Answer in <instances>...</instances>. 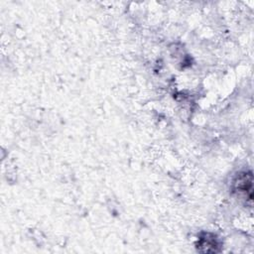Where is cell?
Listing matches in <instances>:
<instances>
[{"mask_svg": "<svg viewBox=\"0 0 254 254\" xmlns=\"http://www.w3.org/2000/svg\"><path fill=\"white\" fill-rule=\"evenodd\" d=\"M234 189L239 194L243 195L244 197H246V199H249V201H251L253 194L252 174L250 172L240 174L234 183Z\"/></svg>", "mask_w": 254, "mask_h": 254, "instance_id": "obj_1", "label": "cell"}, {"mask_svg": "<svg viewBox=\"0 0 254 254\" xmlns=\"http://www.w3.org/2000/svg\"><path fill=\"white\" fill-rule=\"evenodd\" d=\"M219 244L217 239L212 234L205 233L202 237L199 238L197 249L201 252H217L219 251Z\"/></svg>", "mask_w": 254, "mask_h": 254, "instance_id": "obj_2", "label": "cell"}]
</instances>
